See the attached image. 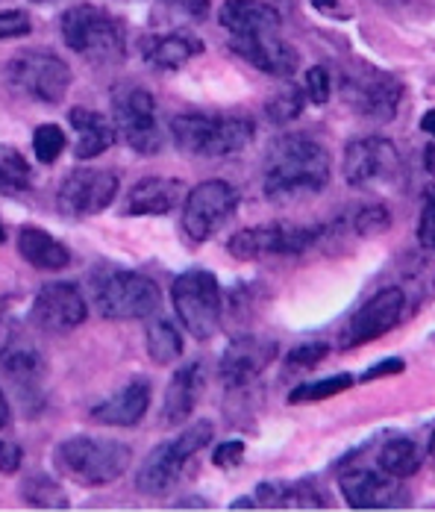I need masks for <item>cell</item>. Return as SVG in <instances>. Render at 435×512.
Returning a JSON list of instances; mask_svg holds the SVG:
<instances>
[{"label": "cell", "instance_id": "cell-1", "mask_svg": "<svg viewBox=\"0 0 435 512\" xmlns=\"http://www.w3.org/2000/svg\"><path fill=\"white\" fill-rule=\"evenodd\" d=\"M333 174V159L327 148L303 133L277 139L262 168V189L274 204H291L327 189Z\"/></svg>", "mask_w": 435, "mask_h": 512}, {"label": "cell", "instance_id": "cell-2", "mask_svg": "<svg viewBox=\"0 0 435 512\" xmlns=\"http://www.w3.org/2000/svg\"><path fill=\"white\" fill-rule=\"evenodd\" d=\"M256 124L244 112H183L171 121V139L183 154L221 159L242 154L253 142Z\"/></svg>", "mask_w": 435, "mask_h": 512}, {"label": "cell", "instance_id": "cell-3", "mask_svg": "<svg viewBox=\"0 0 435 512\" xmlns=\"http://www.w3.org/2000/svg\"><path fill=\"white\" fill-rule=\"evenodd\" d=\"M53 462H56V471L65 474L68 480H74L77 486L97 489V486H109L121 474H127V468L133 462V448L118 439L83 433V436L65 439L56 448Z\"/></svg>", "mask_w": 435, "mask_h": 512}, {"label": "cell", "instance_id": "cell-4", "mask_svg": "<svg viewBox=\"0 0 435 512\" xmlns=\"http://www.w3.org/2000/svg\"><path fill=\"white\" fill-rule=\"evenodd\" d=\"M62 39L71 51L95 65H118L127 56V33L124 24L103 6L77 3L59 18Z\"/></svg>", "mask_w": 435, "mask_h": 512}, {"label": "cell", "instance_id": "cell-5", "mask_svg": "<svg viewBox=\"0 0 435 512\" xmlns=\"http://www.w3.org/2000/svg\"><path fill=\"white\" fill-rule=\"evenodd\" d=\"M212 436H215V427L209 421H197L192 427H186L180 436L156 445L139 468L136 489L150 495V498L168 495L180 483L186 465L212 442Z\"/></svg>", "mask_w": 435, "mask_h": 512}, {"label": "cell", "instance_id": "cell-6", "mask_svg": "<svg viewBox=\"0 0 435 512\" xmlns=\"http://www.w3.org/2000/svg\"><path fill=\"white\" fill-rule=\"evenodd\" d=\"M92 301L103 318L136 321V318H147L159 309L162 292L150 277L139 274V271L103 268L92 280Z\"/></svg>", "mask_w": 435, "mask_h": 512}, {"label": "cell", "instance_id": "cell-7", "mask_svg": "<svg viewBox=\"0 0 435 512\" xmlns=\"http://www.w3.org/2000/svg\"><path fill=\"white\" fill-rule=\"evenodd\" d=\"M6 86L30 101L59 103L71 89V68L45 51H24L6 62Z\"/></svg>", "mask_w": 435, "mask_h": 512}, {"label": "cell", "instance_id": "cell-8", "mask_svg": "<svg viewBox=\"0 0 435 512\" xmlns=\"http://www.w3.org/2000/svg\"><path fill=\"white\" fill-rule=\"evenodd\" d=\"M324 227L321 224H291V221H274V224H256L244 227L230 242V256L253 262L265 256H297L309 251L321 239Z\"/></svg>", "mask_w": 435, "mask_h": 512}, {"label": "cell", "instance_id": "cell-9", "mask_svg": "<svg viewBox=\"0 0 435 512\" xmlns=\"http://www.w3.org/2000/svg\"><path fill=\"white\" fill-rule=\"evenodd\" d=\"M171 301L180 324L194 339L206 342L221 324V283L212 271H186L171 286Z\"/></svg>", "mask_w": 435, "mask_h": 512}, {"label": "cell", "instance_id": "cell-10", "mask_svg": "<svg viewBox=\"0 0 435 512\" xmlns=\"http://www.w3.org/2000/svg\"><path fill=\"white\" fill-rule=\"evenodd\" d=\"M112 118L118 127V136L136 151L153 156L162 151L165 136L156 121V101L142 86H121L112 95Z\"/></svg>", "mask_w": 435, "mask_h": 512}, {"label": "cell", "instance_id": "cell-11", "mask_svg": "<svg viewBox=\"0 0 435 512\" xmlns=\"http://www.w3.org/2000/svg\"><path fill=\"white\" fill-rule=\"evenodd\" d=\"M236 206H239V192L224 180H206L194 186L183 206V230L189 242L203 245L206 239H212L233 218Z\"/></svg>", "mask_w": 435, "mask_h": 512}, {"label": "cell", "instance_id": "cell-12", "mask_svg": "<svg viewBox=\"0 0 435 512\" xmlns=\"http://www.w3.org/2000/svg\"><path fill=\"white\" fill-rule=\"evenodd\" d=\"M406 307V295L397 286L380 289L374 298H368L362 307L350 315V321L344 324L339 336L341 351H356L362 345H371L377 339H383L388 330H394L403 318Z\"/></svg>", "mask_w": 435, "mask_h": 512}, {"label": "cell", "instance_id": "cell-13", "mask_svg": "<svg viewBox=\"0 0 435 512\" xmlns=\"http://www.w3.org/2000/svg\"><path fill=\"white\" fill-rule=\"evenodd\" d=\"M118 195V177L103 168H74L59 192H56V206L68 218H89L103 212Z\"/></svg>", "mask_w": 435, "mask_h": 512}, {"label": "cell", "instance_id": "cell-14", "mask_svg": "<svg viewBox=\"0 0 435 512\" xmlns=\"http://www.w3.org/2000/svg\"><path fill=\"white\" fill-rule=\"evenodd\" d=\"M3 374L15 398L24 404V410L39 415L45 407V374H48L42 354L30 342L9 336L3 351Z\"/></svg>", "mask_w": 435, "mask_h": 512}, {"label": "cell", "instance_id": "cell-15", "mask_svg": "<svg viewBox=\"0 0 435 512\" xmlns=\"http://www.w3.org/2000/svg\"><path fill=\"white\" fill-rule=\"evenodd\" d=\"M400 174V154L394 142L380 136L353 139L344 148V180L353 189H365L374 183H388Z\"/></svg>", "mask_w": 435, "mask_h": 512}, {"label": "cell", "instance_id": "cell-16", "mask_svg": "<svg viewBox=\"0 0 435 512\" xmlns=\"http://www.w3.org/2000/svg\"><path fill=\"white\" fill-rule=\"evenodd\" d=\"M344 98L359 115L386 124L397 115L403 86L386 71H356L344 77Z\"/></svg>", "mask_w": 435, "mask_h": 512}, {"label": "cell", "instance_id": "cell-17", "mask_svg": "<svg viewBox=\"0 0 435 512\" xmlns=\"http://www.w3.org/2000/svg\"><path fill=\"white\" fill-rule=\"evenodd\" d=\"M339 489L353 510H391L406 504V492L400 486V477L377 474L368 468H350L339 477Z\"/></svg>", "mask_w": 435, "mask_h": 512}, {"label": "cell", "instance_id": "cell-18", "mask_svg": "<svg viewBox=\"0 0 435 512\" xmlns=\"http://www.w3.org/2000/svg\"><path fill=\"white\" fill-rule=\"evenodd\" d=\"M89 315L86 298L74 283H48L33 301V324L45 333H71Z\"/></svg>", "mask_w": 435, "mask_h": 512}, {"label": "cell", "instance_id": "cell-19", "mask_svg": "<svg viewBox=\"0 0 435 512\" xmlns=\"http://www.w3.org/2000/svg\"><path fill=\"white\" fill-rule=\"evenodd\" d=\"M277 357V342L259 336H236L218 362V374L230 389H242L253 383Z\"/></svg>", "mask_w": 435, "mask_h": 512}, {"label": "cell", "instance_id": "cell-20", "mask_svg": "<svg viewBox=\"0 0 435 512\" xmlns=\"http://www.w3.org/2000/svg\"><path fill=\"white\" fill-rule=\"evenodd\" d=\"M233 51L242 59H247L253 68L274 74V77H286L297 71L300 56L291 48L289 42L280 39V33H256V36H230Z\"/></svg>", "mask_w": 435, "mask_h": 512}, {"label": "cell", "instance_id": "cell-21", "mask_svg": "<svg viewBox=\"0 0 435 512\" xmlns=\"http://www.w3.org/2000/svg\"><path fill=\"white\" fill-rule=\"evenodd\" d=\"M150 380L147 377H133L124 389H118L112 398L100 401L92 418L109 427H136L145 418L147 407H150Z\"/></svg>", "mask_w": 435, "mask_h": 512}, {"label": "cell", "instance_id": "cell-22", "mask_svg": "<svg viewBox=\"0 0 435 512\" xmlns=\"http://www.w3.org/2000/svg\"><path fill=\"white\" fill-rule=\"evenodd\" d=\"M203 386H206V377H203L200 362H186L183 368H177V374L171 377V383L165 389V404H162V415H159L162 424H168V427L186 424L203 395Z\"/></svg>", "mask_w": 435, "mask_h": 512}, {"label": "cell", "instance_id": "cell-23", "mask_svg": "<svg viewBox=\"0 0 435 512\" xmlns=\"http://www.w3.org/2000/svg\"><path fill=\"white\" fill-rule=\"evenodd\" d=\"M186 195V186L174 177H145L139 180L124 201V215L142 218V215H168L177 209Z\"/></svg>", "mask_w": 435, "mask_h": 512}, {"label": "cell", "instance_id": "cell-24", "mask_svg": "<svg viewBox=\"0 0 435 512\" xmlns=\"http://www.w3.org/2000/svg\"><path fill=\"white\" fill-rule=\"evenodd\" d=\"M218 21L230 36H256V33H280V12L259 0H227L218 9Z\"/></svg>", "mask_w": 435, "mask_h": 512}, {"label": "cell", "instance_id": "cell-25", "mask_svg": "<svg viewBox=\"0 0 435 512\" xmlns=\"http://www.w3.org/2000/svg\"><path fill=\"white\" fill-rule=\"evenodd\" d=\"M71 127L77 130V145H74V156L77 159H97L100 154H106L115 139H118V127L112 121H106L95 109L86 106H74L68 112Z\"/></svg>", "mask_w": 435, "mask_h": 512}, {"label": "cell", "instance_id": "cell-26", "mask_svg": "<svg viewBox=\"0 0 435 512\" xmlns=\"http://www.w3.org/2000/svg\"><path fill=\"white\" fill-rule=\"evenodd\" d=\"M142 59L147 65L159 68V71H180L183 65H189L197 53H203L200 39L186 36V33H168V36H145L139 42Z\"/></svg>", "mask_w": 435, "mask_h": 512}, {"label": "cell", "instance_id": "cell-27", "mask_svg": "<svg viewBox=\"0 0 435 512\" xmlns=\"http://www.w3.org/2000/svg\"><path fill=\"white\" fill-rule=\"evenodd\" d=\"M18 254L39 271H62L71 262V251L45 233L42 227H21L18 233Z\"/></svg>", "mask_w": 435, "mask_h": 512}, {"label": "cell", "instance_id": "cell-28", "mask_svg": "<svg viewBox=\"0 0 435 512\" xmlns=\"http://www.w3.org/2000/svg\"><path fill=\"white\" fill-rule=\"evenodd\" d=\"M262 507H286V510H321L324 495L315 483L300 480V483H262L256 489Z\"/></svg>", "mask_w": 435, "mask_h": 512}, {"label": "cell", "instance_id": "cell-29", "mask_svg": "<svg viewBox=\"0 0 435 512\" xmlns=\"http://www.w3.org/2000/svg\"><path fill=\"white\" fill-rule=\"evenodd\" d=\"M380 468L388 471V474H394V477H412L418 468H421V462H424V454H421V448H418V442H412V439H406V436H397V439H388L386 445L380 448Z\"/></svg>", "mask_w": 435, "mask_h": 512}, {"label": "cell", "instance_id": "cell-30", "mask_svg": "<svg viewBox=\"0 0 435 512\" xmlns=\"http://www.w3.org/2000/svg\"><path fill=\"white\" fill-rule=\"evenodd\" d=\"M147 354L156 365H168L183 357V336L168 318H159L147 327Z\"/></svg>", "mask_w": 435, "mask_h": 512}, {"label": "cell", "instance_id": "cell-31", "mask_svg": "<svg viewBox=\"0 0 435 512\" xmlns=\"http://www.w3.org/2000/svg\"><path fill=\"white\" fill-rule=\"evenodd\" d=\"M353 383H359L353 374H333L324 380H306V383L291 389L289 404H318V401H327V398H336L341 392H347Z\"/></svg>", "mask_w": 435, "mask_h": 512}, {"label": "cell", "instance_id": "cell-32", "mask_svg": "<svg viewBox=\"0 0 435 512\" xmlns=\"http://www.w3.org/2000/svg\"><path fill=\"white\" fill-rule=\"evenodd\" d=\"M21 498H24V504L42 507V510H65L68 507L65 489L50 474H30L27 483L21 486Z\"/></svg>", "mask_w": 435, "mask_h": 512}, {"label": "cell", "instance_id": "cell-33", "mask_svg": "<svg viewBox=\"0 0 435 512\" xmlns=\"http://www.w3.org/2000/svg\"><path fill=\"white\" fill-rule=\"evenodd\" d=\"M0 186L6 195L24 192L30 186V165L27 159L18 154L15 148H3V159H0Z\"/></svg>", "mask_w": 435, "mask_h": 512}, {"label": "cell", "instance_id": "cell-34", "mask_svg": "<svg viewBox=\"0 0 435 512\" xmlns=\"http://www.w3.org/2000/svg\"><path fill=\"white\" fill-rule=\"evenodd\" d=\"M306 106V98L297 86H286L283 92H277L271 101L265 103V112L274 124H286V121H294Z\"/></svg>", "mask_w": 435, "mask_h": 512}, {"label": "cell", "instance_id": "cell-35", "mask_svg": "<svg viewBox=\"0 0 435 512\" xmlns=\"http://www.w3.org/2000/svg\"><path fill=\"white\" fill-rule=\"evenodd\" d=\"M391 227V212L386 204H362L353 215V230L359 236H380Z\"/></svg>", "mask_w": 435, "mask_h": 512}, {"label": "cell", "instance_id": "cell-36", "mask_svg": "<svg viewBox=\"0 0 435 512\" xmlns=\"http://www.w3.org/2000/svg\"><path fill=\"white\" fill-rule=\"evenodd\" d=\"M65 133H62V127H56V124H42L36 133H33V154L36 159L42 162V165H50V162H56L59 154L65 151Z\"/></svg>", "mask_w": 435, "mask_h": 512}, {"label": "cell", "instance_id": "cell-37", "mask_svg": "<svg viewBox=\"0 0 435 512\" xmlns=\"http://www.w3.org/2000/svg\"><path fill=\"white\" fill-rule=\"evenodd\" d=\"M330 357V345L327 342H306V345H297L286 357V368H315L318 362Z\"/></svg>", "mask_w": 435, "mask_h": 512}, {"label": "cell", "instance_id": "cell-38", "mask_svg": "<svg viewBox=\"0 0 435 512\" xmlns=\"http://www.w3.org/2000/svg\"><path fill=\"white\" fill-rule=\"evenodd\" d=\"M330 95H333V80H330L327 68H321V65L309 68L306 71V98L318 103V106H324L330 101Z\"/></svg>", "mask_w": 435, "mask_h": 512}, {"label": "cell", "instance_id": "cell-39", "mask_svg": "<svg viewBox=\"0 0 435 512\" xmlns=\"http://www.w3.org/2000/svg\"><path fill=\"white\" fill-rule=\"evenodd\" d=\"M418 239L427 251L435 254V186L427 189L424 195V209H421V221H418Z\"/></svg>", "mask_w": 435, "mask_h": 512}, {"label": "cell", "instance_id": "cell-40", "mask_svg": "<svg viewBox=\"0 0 435 512\" xmlns=\"http://www.w3.org/2000/svg\"><path fill=\"white\" fill-rule=\"evenodd\" d=\"M33 27H30V18H27V12H21V9H6L3 15H0V36L3 39H18V36H27Z\"/></svg>", "mask_w": 435, "mask_h": 512}, {"label": "cell", "instance_id": "cell-41", "mask_svg": "<svg viewBox=\"0 0 435 512\" xmlns=\"http://www.w3.org/2000/svg\"><path fill=\"white\" fill-rule=\"evenodd\" d=\"M244 460V442L233 439V442H224L212 451V465L218 468H239Z\"/></svg>", "mask_w": 435, "mask_h": 512}, {"label": "cell", "instance_id": "cell-42", "mask_svg": "<svg viewBox=\"0 0 435 512\" xmlns=\"http://www.w3.org/2000/svg\"><path fill=\"white\" fill-rule=\"evenodd\" d=\"M165 9H174L180 12L183 18H192V21H203L209 15V0H159Z\"/></svg>", "mask_w": 435, "mask_h": 512}, {"label": "cell", "instance_id": "cell-43", "mask_svg": "<svg viewBox=\"0 0 435 512\" xmlns=\"http://www.w3.org/2000/svg\"><path fill=\"white\" fill-rule=\"evenodd\" d=\"M406 371V362L397 357L386 359V362H377V365H371L362 377H359V383H374V380H383V377H391V374H403Z\"/></svg>", "mask_w": 435, "mask_h": 512}, {"label": "cell", "instance_id": "cell-44", "mask_svg": "<svg viewBox=\"0 0 435 512\" xmlns=\"http://www.w3.org/2000/svg\"><path fill=\"white\" fill-rule=\"evenodd\" d=\"M21 448L15 442H3V451H0V468L3 474H15L21 468Z\"/></svg>", "mask_w": 435, "mask_h": 512}, {"label": "cell", "instance_id": "cell-45", "mask_svg": "<svg viewBox=\"0 0 435 512\" xmlns=\"http://www.w3.org/2000/svg\"><path fill=\"white\" fill-rule=\"evenodd\" d=\"M421 130H424V133H430V136L435 139V109H427V112H424V118H421Z\"/></svg>", "mask_w": 435, "mask_h": 512}, {"label": "cell", "instance_id": "cell-46", "mask_svg": "<svg viewBox=\"0 0 435 512\" xmlns=\"http://www.w3.org/2000/svg\"><path fill=\"white\" fill-rule=\"evenodd\" d=\"M424 165H427V168H430V171L435 174V145H430V148H427V154H424Z\"/></svg>", "mask_w": 435, "mask_h": 512}, {"label": "cell", "instance_id": "cell-47", "mask_svg": "<svg viewBox=\"0 0 435 512\" xmlns=\"http://www.w3.org/2000/svg\"><path fill=\"white\" fill-rule=\"evenodd\" d=\"M315 3V9H321V12H330V9H336V0H312Z\"/></svg>", "mask_w": 435, "mask_h": 512}, {"label": "cell", "instance_id": "cell-48", "mask_svg": "<svg viewBox=\"0 0 435 512\" xmlns=\"http://www.w3.org/2000/svg\"><path fill=\"white\" fill-rule=\"evenodd\" d=\"M430 457H433L435 462V430H433V436H430Z\"/></svg>", "mask_w": 435, "mask_h": 512}, {"label": "cell", "instance_id": "cell-49", "mask_svg": "<svg viewBox=\"0 0 435 512\" xmlns=\"http://www.w3.org/2000/svg\"><path fill=\"white\" fill-rule=\"evenodd\" d=\"M33 3H45V0H33Z\"/></svg>", "mask_w": 435, "mask_h": 512}]
</instances>
